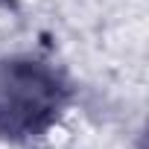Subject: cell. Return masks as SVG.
Returning a JSON list of instances; mask_svg holds the SVG:
<instances>
[{"instance_id": "obj_1", "label": "cell", "mask_w": 149, "mask_h": 149, "mask_svg": "<svg viewBox=\"0 0 149 149\" xmlns=\"http://www.w3.org/2000/svg\"><path fill=\"white\" fill-rule=\"evenodd\" d=\"M64 88L41 61L15 58L0 64V134L29 137L44 132L61 111Z\"/></svg>"}]
</instances>
